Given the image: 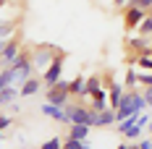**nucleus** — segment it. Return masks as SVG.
I'll list each match as a JSON object with an SVG mask.
<instances>
[{
  "mask_svg": "<svg viewBox=\"0 0 152 149\" xmlns=\"http://www.w3.org/2000/svg\"><path fill=\"white\" fill-rule=\"evenodd\" d=\"M16 31V21H0V39H11Z\"/></svg>",
  "mask_w": 152,
  "mask_h": 149,
  "instance_id": "nucleus-22",
  "label": "nucleus"
},
{
  "mask_svg": "<svg viewBox=\"0 0 152 149\" xmlns=\"http://www.w3.org/2000/svg\"><path fill=\"white\" fill-rule=\"evenodd\" d=\"M139 86V68L137 65H129L126 76H123V89H137Z\"/></svg>",
  "mask_w": 152,
  "mask_h": 149,
  "instance_id": "nucleus-16",
  "label": "nucleus"
},
{
  "mask_svg": "<svg viewBox=\"0 0 152 149\" xmlns=\"http://www.w3.org/2000/svg\"><path fill=\"white\" fill-rule=\"evenodd\" d=\"M89 107L94 110V113H102V110H105V107H110V105H107V100H92Z\"/></svg>",
  "mask_w": 152,
  "mask_h": 149,
  "instance_id": "nucleus-24",
  "label": "nucleus"
},
{
  "mask_svg": "<svg viewBox=\"0 0 152 149\" xmlns=\"http://www.w3.org/2000/svg\"><path fill=\"white\" fill-rule=\"evenodd\" d=\"M61 147H63L61 136H50L47 141H42V147H39V149H61Z\"/></svg>",
  "mask_w": 152,
  "mask_h": 149,
  "instance_id": "nucleus-23",
  "label": "nucleus"
},
{
  "mask_svg": "<svg viewBox=\"0 0 152 149\" xmlns=\"http://www.w3.org/2000/svg\"><path fill=\"white\" fill-rule=\"evenodd\" d=\"M137 147L139 149H152V141L150 139H137Z\"/></svg>",
  "mask_w": 152,
  "mask_h": 149,
  "instance_id": "nucleus-29",
  "label": "nucleus"
},
{
  "mask_svg": "<svg viewBox=\"0 0 152 149\" xmlns=\"http://www.w3.org/2000/svg\"><path fill=\"white\" fill-rule=\"evenodd\" d=\"M115 149H129V144H126V141H121V144H118Z\"/></svg>",
  "mask_w": 152,
  "mask_h": 149,
  "instance_id": "nucleus-31",
  "label": "nucleus"
},
{
  "mask_svg": "<svg viewBox=\"0 0 152 149\" xmlns=\"http://www.w3.org/2000/svg\"><path fill=\"white\" fill-rule=\"evenodd\" d=\"M126 45H129V50H131L134 55H142V52L152 55V42H150V37H142V34H139V37H131Z\"/></svg>",
  "mask_w": 152,
  "mask_h": 149,
  "instance_id": "nucleus-11",
  "label": "nucleus"
},
{
  "mask_svg": "<svg viewBox=\"0 0 152 149\" xmlns=\"http://www.w3.org/2000/svg\"><path fill=\"white\" fill-rule=\"evenodd\" d=\"M18 100V86L11 84V86H3L0 89V107H5V105H13Z\"/></svg>",
  "mask_w": 152,
  "mask_h": 149,
  "instance_id": "nucleus-15",
  "label": "nucleus"
},
{
  "mask_svg": "<svg viewBox=\"0 0 152 149\" xmlns=\"http://www.w3.org/2000/svg\"><path fill=\"white\" fill-rule=\"evenodd\" d=\"M3 47H5V39H0V52H3Z\"/></svg>",
  "mask_w": 152,
  "mask_h": 149,
  "instance_id": "nucleus-34",
  "label": "nucleus"
},
{
  "mask_svg": "<svg viewBox=\"0 0 152 149\" xmlns=\"http://www.w3.org/2000/svg\"><path fill=\"white\" fill-rule=\"evenodd\" d=\"M126 11H123V24H126V29H137L139 21L147 16L144 8H139V5H123Z\"/></svg>",
  "mask_w": 152,
  "mask_h": 149,
  "instance_id": "nucleus-8",
  "label": "nucleus"
},
{
  "mask_svg": "<svg viewBox=\"0 0 152 149\" xmlns=\"http://www.w3.org/2000/svg\"><path fill=\"white\" fill-rule=\"evenodd\" d=\"M11 126H13V118H11V115H3V113H0V131L5 134V128H11Z\"/></svg>",
  "mask_w": 152,
  "mask_h": 149,
  "instance_id": "nucleus-25",
  "label": "nucleus"
},
{
  "mask_svg": "<svg viewBox=\"0 0 152 149\" xmlns=\"http://www.w3.org/2000/svg\"><path fill=\"white\" fill-rule=\"evenodd\" d=\"M115 123V110L113 107H105L102 113H94V120H92V128H107Z\"/></svg>",
  "mask_w": 152,
  "mask_h": 149,
  "instance_id": "nucleus-12",
  "label": "nucleus"
},
{
  "mask_svg": "<svg viewBox=\"0 0 152 149\" xmlns=\"http://www.w3.org/2000/svg\"><path fill=\"white\" fill-rule=\"evenodd\" d=\"M131 65H137L139 71H152V55H147V52L134 55V58H131Z\"/></svg>",
  "mask_w": 152,
  "mask_h": 149,
  "instance_id": "nucleus-18",
  "label": "nucleus"
},
{
  "mask_svg": "<svg viewBox=\"0 0 152 149\" xmlns=\"http://www.w3.org/2000/svg\"><path fill=\"white\" fill-rule=\"evenodd\" d=\"M18 52H21V37H18V34H13L11 39H5V47H3V52H0V68L11 65Z\"/></svg>",
  "mask_w": 152,
  "mask_h": 149,
  "instance_id": "nucleus-6",
  "label": "nucleus"
},
{
  "mask_svg": "<svg viewBox=\"0 0 152 149\" xmlns=\"http://www.w3.org/2000/svg\"><path fill=\"white\" fill-rule=\"evenodd\" d=\"M66 60H68V55H66L63 50H58L55 58H53V63L47 65L45 73H42V86H53L55 81H61V78H63V65H66Z\"/></svg>",
  "mask_w": 152,
  "mask_h": 149,
  "instance_id": "nucleus-2",
  "label": "nucleus"
},
{
  "mask_svg": "<svg viewBox=\"0 0 152 149\" xmlns=\"http://www.w3.org/2000/svg\"><path fill=\"white\" fill-rule=\"evenodd\" d=\"M142 94H144V102H147V107H152V86H144V89H142Z\"/></svg>",
  "mask_w": 152,
  "mask_h": 149,
  "instance_id": "nucleus-28",
  "label": "nucleus"
},
{
  "mask_svg": "<svg viewBox=\"0 0 152 149\" xmlns=\"http://www.w3.org/2000/svg\"><path fill=\"white\" fill-rule=\"evenodd\" d=\"M5 5H8V0H0V11H3V8H5Z\"/></svg>",
  "mask_w": 152,
  "mask_h": 149,
  "instance_id": "nucleus-32",
  "label": "nucleus"
},
{
  "mask_svg": "<svg viewBox=\"0 0 152 149\" xmlns=\"http://www.w3.org/2000/svg\"><path fill=\"white\" fill-rule=\"evenodd\" d=\"M147 107V102H144V94L139 89H126L121 97V102H118V107H115V123L123 118H129V115H137V113H142Z\"/></svg>",
  "mask_w": 152,
  "mask_h": 149,
  "instance_id": "nucleus-1",
  "label": "nucleus"
},
{
  "mask_svg": "<svg viewBox=\"0 0 152 149\" xmlns=\"http://www.w3.org/2000/svg\"><path fill=\"white\" fill-rule=\"evenodd\" d=\"M55 47H50V45H37V47H31V65H34V73L37 71H42L45 73V68L53 63V58H55Z\"/></svg>",
  "mask_w": 152,
  "mask_h": 149,
  "instance_id": "nucleus-4",
  "label": "nucleus"
},
{
  "mask_svg": "<svg viewBox=\"0 0 152 149\" xmlns=\"http://www.w3.org/2000/svg\"><path fill=\"white\" fill-rule=\"evenodd\" d=\"M105 81H107V105H110V107L115 110L126 89H123V84H121V81H115V78H110V76H107Z\"/></svg>",
  "mask_w": 152,
  "mask_h": 149,
  "instance_id": "nucleus-9",
  "label": "nucleus"
},
{
  "mask_svg": "<svg viewBox=\"0 0 152 149\" xmlns=\"http://www.w3.org/2000/svg\"><path fill=\"white\" fill-rule=\"evenodd\" d=\"M66 110H68V115H71V123H84V126H92V120H94V110L87 107V105L76 102V105H66Z\"/></svg>",
  "mask_w": 152,
  "mask_h": 149,
  "instance_id": "nucleus-5",
  "label": "nucleus"
},
{
  "mask_svg": "<svg viewBox=\"0 0 152 149\" xmlns=\"http://www.w3.org/2000/svg\"><path fill=\"white\" fill-rule=\"evenodd\" d=\"M142 131H144V128H142L139 123H134V126H129L121 136H126V141H137V139H142Z\"/></svg>",
  "mask_w": 152,
  "mask_h": 149,
  "instance_id": "nucleus-20",
  "label": "nucleus"
},
{
  "mask_svg": "<svg viewBox=\"0 0 152 149\" xmlns=\"http://www.w3.org/2000/svg\"><path fill=\"white\" fill-rule=\"evenodd\" d=\"M92 126H84V123H71L68 126V139H79V141H87L89 139Z\"/></svg>",
  "mask_w": 152,
  "mask_h": 149,
  "instance_id": "nucleus-14",
  "label": "nucleus"
},
{
  "mask_svg": "<svg viewBox=\"0 0 152 149\" xmlns=\"http://www.w3.org/2000/svg\"><path fill=\"white\" fill-rule=\"evenodd\" d=\"M129 149H139V147H137V141H131V144H129Z\"/></svg>",
  "mask_w": 152,
  "mask_h": 149,
  "instance_id": "nucleus-33",
  "label": "nucleus"
},
{
  "mask_svg": "<svg viewBox=\"0 0 152 149\" xmlns=\"http://www.w3.org/2000/svg\"><path fill=\"white\" fill-rule=\"evenodd\" d=\"M150 115H147V113H144V110H142V113H139V115H137V123H139V126H142V128H147V126H150Z\"/></svg>",
  "mask_w": 152,
  "mask_h": 149,
  "instance_id": "nucleus-27",
  "label": "nucleus"
},
{
  "mask_svg": "<svg viewBox=\"0 0 152 149\" xmlns=\"http://www.w3.org/2000/svg\"><path fill=\"white\" fill-rule=\"evenodd\" d=\"M84 81H87V76L84 73H76L71 81H68V94L76 97V100H84L87 97V92H84Z\"/></svg>",
  "mask_w": 152,
  "mask_h": 149,
  "instance_id": "nucleus-13",
  "label": "nucleus"
},
{
  "mask_svg": "<svg viewBox=\"0 0 152 149\" xmlns=\"http://www.w3.org/2000/svg\"><path fill=\"white\" fill-rule=\"evenodd\" d=\"M61 149H92L89 147V141H79V139H63V147Z\"/></svg>",
  "mask_w": 152,
  "mask_h": 149,
  "instance_id": "nucleus-21",
  "label": "nucleus"
},
{
  "mask_svg": "<svg viewBox=\"0 0 152 149\" xmlns=\"http://www.w3.org/2000/svg\"><path fill=\"white\" fill-rule=\"evenodd\" d=\"M42 89V76H29L26 81L18 84V97H31Z\"/></svg>",
  "mask_w": 152,
  "mask_h": 149,
  "instance_id": "nucleus-10",
  "label": "nucleus"
},
{
  "mask_svg": "<svg viewBox=\"0 0 152 149\" xmlns=\"http://www.w3.org/2000/svg\"><path fill=\"white\" fill-rule=\"evenodd\" d=\"M147 128H150V136H152V120H150V126H147Z\"/></svg>",
  "mask_w": 152,
  "mask_h": 149,
  "instance_id": "nucleus-35",
  "label": "nucleus"
},
{
  "mask_svg": "<svg viewBox=\"0 0 152 149\" xmlns=\"http://www.w3.org/2000/svg\"><path fill=\"white\" fill-rule=\"evenodd\" d=\"M102 89V78L97 73H92V76H87V81H84V92H87V97H92L94 92H100Z\"/></svg>",
  "mask_w": 152,
  "mask_h": 149,
  "instance_id": "nucleus-17",
  "label": "nucleus"
},
{
  "mask_svg": "<svg viewBox=\"0 0 152 149\" xmlns=\"http://www.w3.org/2000/svg\"><path fill=\"white\" fill-rule=\"evenodd\" d=\"M3 139H5V134H3V131H0V141H3Z\"/></svg>",
  "mask_w": 152,
  "mask_h": 149,
  "instance_id": "nucleus-36",
  "label": "nucleus"
},
{
  "mask_svg": "<svg viewBox=\"0 0 152 149\" xmlns=\"http://www.w3.org/2000/svg\"><path fill=\"white\" fill-rule=\"evenodd\" d=\"M42 115H47V118H50V120H55V123L71 126V115H68V110H66V107H58V105L45 102V105H42Z\"/></svg>",
  "mask_w": 152,
  "mask_h": 149,
  "instance_id": "nucleus-7",
  "label": "nucleus"
},
{
  "mask_svg": "<svg viewBox=\"0 0 152 149\" xmlns=\"http://www.w3.org/2000/svg\"><path fill=\"white\" fill-rule=\"evenodd\" d=\"M68 81L61 78V81H55L53 86H45V102L50 105H58V107H66L68 105Z\"/></svg>",
  "mask_w": 152,
  "mask_h": 149,
  "instance_id": "nucleus-3",
  "label": "nucleus"
},
{
  "mask_svg": "<svg viewBox=\"0 0 152 149\" xmlns=\"http://www.w3.org/2000/svg\"><path fill=\"white\" fill-rule=\"evenodd\" d=\"M137 31L142 34V37H152V13H147L144 18H142V21H139Z\"/></svg>",
  "mask_w": 152,
  "mask_h": 149,
  "instance_id": "nucleus-19",
  "label": "nucleus"
},
{
  "mask_svg": "<svg viewBox=\"0 0 152 149\" xmlns=\"http://www.w3.org/2000/svg\"><path fill=\"white\" fill-rule=\"evenodd\" d=\"M126 3H129V0H113V5H115V8H123Z\"/></svg>",
  "mask_w": 152,
  "mask_h": 149,
  "instance_id": "nucleus-30",
  "label": "nucleus"
},
{
  "mask_svg": "<svg viewBox=\"0 0 152 149\" xmlns=\"http://www.w3.org/2000/svg\"><path fill=\"white\" fill-rule=\"evenodd\" d=\"M126 5H139V8H144V11H150V8H152V0H129Z\"/></svg>",
  "mask_w": 152,
  "mask_h": 149,
  "instance_id": "nucleus-26",
  "label": "nucleus"
}]
</instances>
